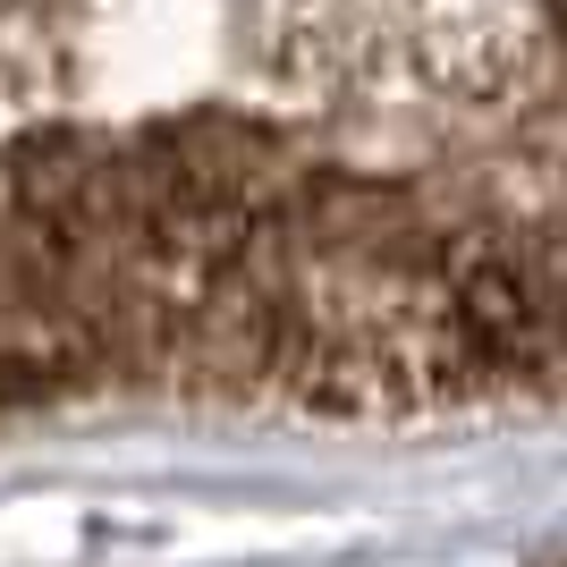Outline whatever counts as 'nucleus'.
Wrapping results in <instances>:
<instances>
[{
    "instance_id": "obj_1",
    "label": "nucleus",
    "mask_w": 567,
    "mask_h": 567,
    "mask_svg": "<svg viewBox=\"0 0 567 567\" xmlns=\"http://www.w3.org/2000/svg\"><path fill=\"white\" fill-rule=\"evenodd\" d=\"M567 399V0H0V424Z\"/></svg>"
}]
</instances>
